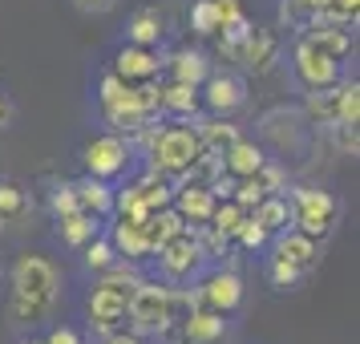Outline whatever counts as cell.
Returning a JSON list of instances; mask_svg holds the SVG:
<instances>
[{"label":"cell","instance_id":"cell-22","mask_svg":"<svg viewBox=\"0 0 360 344\" xmlns=\"http://www.w3.org/2000/svg\"><path fill=\"white\" fill-rule=\"evenodd\" d=\"M267 163V154H263V146H255V142H247V138H239V142H231L223 154H219V166H223V174H231V179H251L259 166Z\"/></svg>","mask_w":360,"mask_h":344},{"label":"cell","instance_id":"cell-3","mask_svg":"<svg viewBox=\"0 0 360 344\" xmlns=\"http://www.w3.org/2000/svg\"><path fill=\"white\" fill-rule=\"evenodd\" d=\"M146 138V158H150V170L154 174H162V179L179 182L191 174V166L207 154L202 142H198V130L195 126H186V122H174V126H150L142 130Z\"/></svg>","mask_w":360,"mask_h":344},{"label":"cell","instance_id":"cell-5","mask_svg":"<svg viewBox=\"0 0 360 344\" xmlns=\"http://www.w3.org/2000/svg\"><path fill=\"white\" fill-rule=\"evenodd\" d=\"M57 284H61V276H57V267L45 255H20L17 267H13V295H20V300L53 308Z\"/></svg>","mask_w":360,"mask_h":344},{"label":"cell","instance_id":"cell-34","mask_svg":"<svg viewBox=\"0 0 360 344\" xmlns=\"http://www.w3.org/2000/svg\"><path fill=\"white\" fill-rule=\"evenodd\" d=\"M267 239H271V235H267V231H263L259 223L251 219V215H247V223L239 227V235H235V243L243 247V251H259V247L267 243Z\"/></svg>","mask_w":360,"mask_h":344},{"label":"cell","instance_id":"cell-9","mask_svg":"<svg viewBox=\"0 0 360 344\" xmlns=\"http://www.w3.org/2000/svg\"><path fill=\"white\" fill-rule=\"evenodd\" d=\"M198 98H202V110L214 117H231L239 114L247 106V82L239 77V73H231V69H223V73H207V82L198 85Z\"/></svg>","mask_w":360,"mask_h":344},{"label":"cell","instance_id":"cell-13","mask_svg":"<svg viewBox=\"0 0 360 344\" xmlns=\"http://www.w3.org/2000/svg\"><path fill=\"white\" fill-rule=\"evenodd\" d=\"M214 203H219V198L211 195L207 182H195V179H179L174 182V198H170V207L182 215L186 227H207Z\"/></svg>","mask_w":360,"mask_h":344},{"label":"cell","instance_id":"cell-28","mask_svg":"<svg viewBox=\"0 0 360 344\" xmlns=\"http://www.w3.org/2000/svg\"><path fill=\"white\" fill-rule=\"evenodd\" d=\"M85 251V267H89V272H105V267H114L117 260H122V255H117V247H114V239H110V235H94V239H89V243L82 247Z\"/></svg>","mask_w":360,"mask_h":344},{"label":"cell","instance_id":"cell-17","mask_svg":"<svg viewBox=\"0 0 360 344\" xmlns=\"http://www.w3.org/2000/svg\"><path fill=\"white\" fill-rule=\"evenodd\" d=\"M276 239V255H283V260H292L295 267H304V272H311L316 263H320V239H311V235H304V231L295 227H283L279 235H271Z\"/></svg>","mask_w":360,"mask_h":344},{"label":"cell","instance_id":"cell-11","mask_svg":"<svg viewBox=\"0 0 360 344\" xmlns=\"http://www.w3.org/2000/svg\"><path fill=\"white\" fill-rule=\"evenodd\" d=\"M154 255H158V263H162V272L170 279H191L198 272V263L207 260V251H202V243H198V231L195 227L174 231V235L154 251Z\"/></svg>","mask_w":360,"mask_h":344},{"label":"cell","instance_id":"cell-30","mask_svg":"<svg viewBox=\"0 0 360 344\" xmlns=\"http://www.w3.org/2000/svg\"><path fill=\"white\" fill-rule=\"evenodd\" d=\"M328 8V0H283L279 4V17L288 20V25H295V29H304L311 17H320Z\"/></svg>","mask_w":360,"mask_h":344},{"label":"cell","instance_id":"cell-20","mask_svg":"<svg viewBox=\"0 0 360 344\" xmlns=\"http://www.w3.org/2000/svg\"><path fill=\"white\" fill-rule=\"evenodd\" d=\"M166 69V77L170 82H186V85H202L207 82V73H211V57L202 49H179V53H170L162 61Z\"/></svg>","mask_w":360,"mask_h":344},{"label":"cell","instance_id":"cell-38","mask_svg":"<svg viewBox=\"0 0 360 344\" xmlns=\"http://www.w3.org/2000/svg\"><path fill=\"white\" fill-rule=\"evenodd\" d=\"M45 344H85V336L77 332V328H65V324H61V328H53L49 336H45Z\"/></svg>","mask_w":360,"mask_h":344},{"label":"cell","instance_id":"cell-33","mask_svg":"<svg viewBox=\"0 0 360 344\" xmlns=\"http://www.w3.org/2000/svg\"><path fill=\"white\" fill-rule=\"evenodd\" d=\"M304 276H308V272H304V267H295L292 260H283V255H276V251L267 255V279H271L276 288H295Z\"/></svg>","mask_w":360,"mask_h":344},{"label":"cell","instance_id":"cell-25","mask_svg":"<svg viewBox=\"0 0 360 344\" xmlns=\"http://www.w3.org/2000/svg\"><path fill=\"white\" fill-rule=\"evenodd\" d=\"M251 219H255L267 235H279L283 227H292V207H288V195H263L259 203L251 207Z\"/></svg>","mask_w":360,"mask_h":344},{"label":"cell","instance_id":"cell-14","mask_svg":"<svg viewBox=\"0 0 360 344\" xmlns=\"http://www.w3.org/2000/svg\"><path fill=\"white\" fill-rule=\"evenodd\" d=\"M114 73L130 85H150L162 77V57L154 49H146V45H126L114 57Z\"/></svg>","mask_w":360,"mask_h":344},{"label":"cell","instance_id":"cell-24","mask_svg":"<svg viewBox=\"0 0 360 344\" xmlns=\"http://www.w3.org/2000/svg\"><path fill=\"white\" fill-rule=\"evenodd\" d=\"M195 130H198V142H202V150L207 154H223V150L231 146V142H239L243 134H239V126L231 122V117H195Z\"/></svg>","mask_w":360,"mask_h":344},{"label":"cell","instance_id":"cell-21","mask_svg":"<svg viewBox=\"0 0 360 344\" xmlns=\"http://www.w3.org/2000/svg\"><path fill=\"white\" fill-rule=\"evenodd\" d=\"M73 186V198H77V207L89 215H98V219H110L114 215V186L105 179H94V174H85V179L69 182Z\"/></svg>","mask_w":360,"mask_h":344},{"label":"cell","instance_id":"cell-32","mask_svg":"<svg viewBox=\"0 0 360 344\" xmlns=\"http://www.w3.org/2000/svg\"><path fill=\"white\" fill-rule=\"evenodd\" d=\"M191 29H195L198 37H219L223 20H219L214 0H195V4H191Z\"/></svg>","mask_w":360,"mask_h":344},{"label":"cell","instance_id":"cell-6","mask_svg":"<svg viewBox=\"0 0 360 344\" xmlns=\"http://www.w3.org/2000/svg\"><path fill=\"white\" fill-rule=\"evenodd\" d=\"M170 198H174V182L150 170L146 179H138L134 186L114 191V211L117 215H130V219H142V215H150V211L170 207Z\"/></svg>","mask_w":360,"mask_h":344},{"label":"cell","instance_id":"cell-19","mask_svg":"<svg viewBox=\"0 0 360 344\" xmlns=\"http://www.w3.org/2000/svg\"><path fill=\"white\" fill-rule=\"evenodd\" d=\"M29 215H33V195H29V186H20L17 179H0V227L17 231Z\"/></svg>","mask_w":360,"mask_h":344},{"label":"cell","instance_id":"cell-39","mask_svg":"<svg viewBox=\"0 0 360 344\" xmlns=\"http://www.w3.org/2000/svg\"><path fill=\"white\" fill-rule=\"evenodd\" d=\"M101 344H146V340H142L138 332H126V328H122V332H110V336H101Z\"/></svg>","mask_w":360,"mask_h":344},{"label":"cell","instance_id":"cell-18","mask_svg":"<svg viewBox=\"0 0 360 344\" xmlns=\"http://www.w3.org/2000/svg\"><path fill=\"white\" fill-rule=\"evenodd\" d=\"M300 37H304V41H311L316 49H324L328 57H336V61H344L348 53L356 49V37H352V29H340V25H324V20H308Z\"/></svg>","mask_w":360,"mask_h":344},{"label":"cell","instance_id":"cell-2","mask_svg":"<svg viewBox=\"0 0 360 344\" xmlns=\"http://www.w3.org/2000/svg\"><path fill=\"white\" fill-rule=\"evenodd\" d=\"M191 308H195V304H191V292H170L162 284L138 279V288L130 292V304H126V324H130L138 336H162V332H170Z\"/></svg>","mask_w":360,"mask_h":344},{"label":"cell","instance_id":"cell-26","mask_svg":"<svg viewBox=\"0 0 360 344\" xmlns=\"http://www.w3.org/2000/svg\"><path fill=\"white\" fill-rule=\"evenodd\" d=\"M247 207H239V203H235V198H219V203H214V211H211V219H207V227L214 231V235H219V239H235V235H239V227H243L247 223Z\"/></svg>","mask_w":360,"mask_h":344},{"label":"cell","instance_id":"cell-35","mask_svg":"<svg viewBox=\"0 0 360 344\" xmlns=\"http://www.w3.org/2000/svg\"><path fill=\"white\" fill-rule=\"evenodd\" d=\"M49 211H53V219H57V215H69V211H82V207H77V198H73V186H69V182H61V186H53V191H49Z\"/></svg>","mask_w":360,"mask_h":344},{"label":"cell","instance_id":"cell-7","mask_svg":"<svg viewBox=\"0 0 360 344\" xmlns=\"http://www.w3.org/2000/svg\"><path fill=\"white\" fill-rule=\"evenodd\" d=\"M219 53L227 61H235V65H243L247 73H267L279 61V37L271 29H255L251 25V33L231 41V45H219Z\"/></svg>","mask_w":360,"mask_h":344},{"label":"cell","instance_id":"cell-31","mask_svg":"<svg viewBox=\"0 0 360 344\" xmlns=\"http://www.w3.org/2000/svg\"><path fill=\"white\" fill-rule=\"evenodd\" d=\"M311 20H324V25H340V29H356L360 20V0H328V8Z\"/></svg>","mask_w":360,"mask_h":344},{"label":"cell","instance_id":"cell-40","mask_svg":"<svg viewBox=\"0 0 360 344\" xmlns=\"http://www.w3.org/2000/svg\"><path fill=\"white\" fill-rule=\"evenodd\" d=\"M73 4H77L82 13H110L117 0H73Z\"/></svg>","mask_w":360,"mask_h":344},{"label":"cell","instance_id":"cell-41","mask_svg":"<svg viewBox=\"0 0 360 344\" xmlns=\"http://www.w3.org/2000/svg\"><path fill=\"white\" fill-rule=\"evenodd\" d=\"M8 122H13V101L0 94V130H8Z\"/></svg>","mask_w":360,"mask_h":344},{"label":"cell","instance_id":"cell-4","mask_svg":"<svg viewBox=\"0 0 360 344\" xmlns=\"http://www.w3.org/2000/svg\"><path fill=\"white\" fill-rule=\"evenodd\" d=\"M288 207H292V227L320 239V243L340 223V198L332 191H320V186H295L288 195Z\"/></svg>","mask_w":360,"mask_h":344},{"label":"cell","instance_id":"cell-29","mask_svg":"<svg viewBox=\"0 0 360 344\" xmlns=\"http://www.w3.org/2000/svg\"><path fill=\"white\" fill-rule=\"evenodd\" d=\"M332 122L340 126H356L360 122V85L356 82H336V114Z\"/></svg>","mask_w":360,"mask_h":344},{"label":"cell","instance_id":"cell-42","mask_svg":"<svg viewBox=\"0 0 360 344\" xmlns=\"http://www.w3.org/2000/svg\"><path fill=\"white\" fill-rule=\"evenodd\" d=\"M20 344H45V340H20Z\"/></svg>","mask_w":360,"mask_h":344},{"label":"cell","instance_id":"cell-16","mask_svg":"<svg viewBox=\"0 0 360 344\" xmlns=\"http://www.w3.org/2000/svg\"><path fill=\"white\" fill-rule=\"evenodd\" d=\"M158 110L179 122H191V117L202 114V98H198V85L186 82H158Z\"/></svg>","mask_w":360,"mask_h":344},{"label":"cell","instance_id":"cell-23","mask_svg":"<svg viewBox=\"0 0 360 344\" xmlns=\"http://www.w3.org/2000/svg\"><path fill=\"white\" fill-rule=\"evenodd\" d=\"M57 223V235H61V243L73 247V251H82L94 235L101 231V219L98 215H89V211H69V215H57L53 219Z\"/></svg>","mask_w":360,"mask_h":344},{"label":"cell","instance_id":"cell-36","mask_svg":"<svg viewBox=\"0 0 360 344\" xmlns=\"http://www.w3.org/2000/svg\"><path fill=\"white\" fill-rule=\"evenodd\" d=\"M328 130H332V138H336V146H340L344 154H352V158H356V150H360L356 126H340V122H332V126H328Z\"/></svg>","mask_w":360,"mask_h":344},{"label":"cell","instance_id":"cell-8","mask_svg":"<svg viewBox=\"0 0 360 344\" xmlns=\"http://www.w3.org/2000/svg\"><path fill=\"white\" fill-rule=\"evenodd\" d=\"M85 174H94V179H117V174H126V166L134 163V146L122 138V134H98L89 146H85Z\"/></svg>","mask_w":360,"mask_h":344},{"label":"cell","instance_id":"cell-27","mask_svg":"<svg viewBox=\"0 0 360 344\" xmlns=\"http://www.w3.org/2000/svg\"><path fill=\"white\" fill-rule=\"evenodd\" d=\"M126 37H130V45H146V49H154V45L162 41V17H158L154 8L134 13L130 25H126Z\"/></svg>","mask_w":360,"mask_h":344},{"label":"cell","instance_id":"cell-12","mask_svg":"<svg viewBox=\"0 0 360 344\" xmlns=\"http://www.w3.org/2000/svg\"><path fill=\"white\" fill-rule=\"evenodd\" d=\"M191 304L195 308H211L219 316H231L243 304V279L235 276V272H207V276L198 279V288L191 292Z\"/></svg>","mask_w":360,"mask_h":344},{"label":"cell","instance_id":"cell-37","mask_svg":"<svg viewBox=\"0 0 360 344\" xmlns=\"http://www.w3.org/2000/svg\"><path fill=\"white\" fill-rule=\"evenodd\" d=\"M214 8H219V20H223V29H227L231 20L243 17V4H239V0H214ZM223 29H219V33H223Z\"/></svg>","mask_w":360,"mask_h":344},{"label":"cell","instance_id":"cell-1","mask_svg":"<svg viewBox=\"0 0 360 344\" xmlns=\"http://www.w3.org/2000/svg\"><path fill=\"white\" fill-rule=\"evenodd\" d=\"M98 101H101L105 122H110L117 134H142L158 122V114H162V110H158V82L130 85V82H122L114 69L101 77Z\"/></svg>","mask_w":360,"mask_h":344},{"label":"cell","instance_id":"cell-15","mask_svg":"<svg viewBox=\"0 0 360 344\" xmlns=\"http://www.w3.org/2000/svg\"><path fill=\"white\" fill-rule=\"evenodd\" d=\"M182 344H223L227 340V316H219L211 308H191L179 320Z\"/></svg>","mask_w":360,"mask_h":344},{"label":"cell","instance_id":"cell-10","mask_svg":"<svg viewBox=\"0 0 360 344\" xmlns=\"http://www.w3.org/2000/svg\"><path fill=\"white\" fill-rule=\"evenodd\" d=\"M292 69H295V82L304 89H328L344 77V69L336 57H328L324 49H316L311 41H295V53H292Z\"/></svg>","mask_w":360,"mask_h":344}]
</instances>
